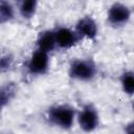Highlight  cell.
<instances>
[{"label":"cell","mask_w":134,"mask_h":134,"mask_svg":"<svg viewBox=\"0 0 134 134\" xmlns=\"http://www.w3.org/2000/svg\"><path fill=\"white\" fill-rule=\"evenodd\" d=\"M125 133L126 134H134V120L128 122L125 126Z\"/></svg>","instance_id":"14"},{"label":"cell","mask_w":134,"mask_h":134,"mask_svg":"<svg viewBox=\"0 0 134 134\" xmlns=\"http://www.w3.org/2000/svg\"><path fill=\"white\" fill-rule=\"evenodd\" d=\"M14 18V7L9 2H0V22L5 23Z\"/></svg>","instance_id":"12"},{"label":"cell","mask_w":134,"mask_h":134,"mask_svg":"<svg viewBox=\"0 0 134 134\" xmlns=\"http://www.w3.org/2000/svg\"><path fill=\"white\" fill-rule=\"evenodd\" d=\"M48 66H49L48 53L37 49L32 53L28 62V70L34 74H43L47 71Z\"/></svg>","instance_id":"5"},{"label":"cell","mask_w":134,"mask_h":134,"mask_svg":"<svg viewBox=\"0 0 134 134\" xmlns=\"http://www.w3.org/2000/svg\"><path fill=\"white\" fill-rule=\"evenodd\" d=\"M75 112L73 108L67 105H58L51 107L48 111V118L50 122L62 128L70 129L73 125Z\"/></svg>","instance_id":"1"},{"label":"cell","mask_w":134,"mask_h":134,"mask_svg":"<svg viewBox=\"0 0 134 134\" xmlns=\"http://www.w3.org/2000/svg\"><path fill=\"white\" fill-rule=\"evenodd\" d=\"M132 109H133V111H134V100H133V103H132Z\"/></svg>","instance_id":"15"},{"label":"cell","mask_w":134,"mask_h":134,"mask_svg":"<svg viewBox=\"0 0 134 134\" xmlns=\"http://www.w3.org/2000/svg\"><path fill=\"white\" fill-rule=\"evenodd\" d=\"M96 72L94 63L90 60H75L70 65L69 75L79 81H89Z\"/></svg>","instance_id":"2"},{"label":"cell","mask_w":134,"mask_h":134,"mask_svg":"<svg viewBox=\"0 0 134 134\" xmlns=\"http://www.w3.org/2000/svg\"><path fill=\"white\" fill-rule=\"evenodd\" d=\"M98 114L92 106H86L77 115V122L84 132H92L98 126Z\"/></svg>","instance_id":"3"},{"label":"cell","mask_w":134,"mask_h":134,"mask_svg":"<svg viewBox=\"0 0 134 134\" xmlns=\"http://www.w3.org/2000/svg\"><path fill=\"white\" fill-rule=\"evenodd\" d=\"M131 16L129 7L122 3L115 2L108 9V21L115 26H121L126 24Z\"/></svg>","instance_id":"4"},{"label":"cell","mask_w":134,"mask_h":134,"mask_svg":"<svg viewBox=\"0 0 134 134\" xmlns=\"http://www.w3.org/2000/svg\"><path fill=\"white\" fill-rule=\"evenodd\" d=\"M75 31L80 38L93 40L97 35V24L92 18L86 16L77 21L75 25Z\"/></svg>","instance_id":"6"},{"label":"cell","mask_w":134,"mask_h":134,"mask_svg":"<svg viewBox=\"0 0 134 134\" xmlns=\"http://www.w3.org/2000/svg\"><path fill=\"white\" fill-rule=\"evenodd\" d=\"M121 88L127 94H134V72L127 71L121 75L120 79Z\"/></svg>","instance_id":"11"},{"label":"cell","mask_w":134,"mask_h":134,"mask_svg":"<svg viewBox=\"0 0 134 134\" xmlns=\"http://www.w3.org/2000/svg\"><path fill=\"white\" fill-rule=\"evenodd\" d=\"M55 45H57V40H55L54 31L44 30L39 34L38 39H37L38 50H42V51L48 53L49 51H51L54 48Z\"/></svg>","instance_id":"8"},{"label":"cell","mask_w":134,"mask_h":134,"mask_svg":"<svg viewBox=\"0 0 134 134\" xmlns=\"http://www.w3.org/2000/svg\"><path fill=\"white\" fill-rule=\"evenodd\" d=\"M17 93V87L14 83H6L1 87L0 90V99L1 106L4 107L7 103H9Z\"/></svg>","instance_id":"9"},{"label":"cell","mask_w":134,"mask_h":134,"mask_svg":"<svg viewBox=\"0 0 134 134\" xmlns=\"http://www.w3.org/2000/svg\"><path fill=\"white\" fill-rule=\"evenodd\" d=\"M55 32V40L57 45L63 49H68L74 46L77 41L81 39L76 31L68 28V27H61Z\"/></svg>","instance_id":"7"},{"label":"cell","mask_w":134,"mask_h":134,"mask_svg":"<svg viewBox=\"0 0 134 134\" xmlns=\"http://www.w3.org/2000/svg\"><path fill=\"white\" fill-rule=\"evenodd\" d=\"M12 62H13V59H12V57H10L9 54L2 55V58H1V63H0V65H1V70H2V71L7 70V69L10 67Z\"/></svg>","instance_id":"13"},{"label":"cell","mask_w":134,"mask_h":134,"mask_svg":"<svg viewBox=\"0 0 134 134\" xmlns=\"http://www.w3.org/2000/svg\"><path fill=\"white\" fill-rule=\"evenodd\" d=\"M37 5L38 3L35 0H24L19 5V12L24 19H30L36 13Z\"/></svg>","instance_id":"10"}]
</instances>
